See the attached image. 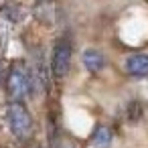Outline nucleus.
Masks as SVG:
<instances>
[{"label": "nucleus", "mask_w": 148, "mask_h": 148, "mask_svg": "<svg viewBox=\"0 0 148 148\" xmlns=\"http://www.w3.org/2000/svg\"><path fill=\"white\" fill-rule=\"evenodd\" d=\"M71 67V43L67 39H59L53 45L51 55V73L55 79H63Z\"/></svg>", "instance_id": "obj_3"}, {"label": "nucleus", "mask_w": 148, "mask_h": 148, "mask_svg": "<svg viewBox=\"0 0 148 148\" xmlns=\"http://www.w3.org/2000/svg\"><path fill=\"white\" fill-rule=\"evenodd\" d=\"M61 148H73V146H71V144H63Z\"/></svg>", "instance_id": "obj_7"}, {"label": "nucleus", "mask_w": 148, "mask_h": 148, "mask_svg": "<svg viewBox=\"0 0 148 148\" xmlns=\"http://www.w3.org/2000/svg\"><path fill=\"white\" fill-rule=\"evenodd\" d=\"M6 120L10 126V132L14 134L16 140L25 142L33 134V116L29 108L23 101H10L6 106Z\"/></svg>", "instance_id": "obj_1"}, {"label": "nucleus", "mask_w": 148, "mask_h": 148, "mask_svg": "<svg viewBox=\"0 0 148 148\" xmlns=\"http://www.w3.org/2000/svg\"><path fill=\"white\" fill-rule=\"evenodd\" d=\"M124 69L130 77H148V55L132 53L124 61Z\"/></svg>", "instance_id": "obj_4"}, {"label": "nucleus", "mask_w": 148, "mask_h": 148, "mask_svg": "<svg viewBox=\"0 0 148 148\" xmlns=\"http://www.w3.org/2000/svg\"><path fill=\"white\" fill-rule=\"evenodd\" d=\"M81 63L85 67V71L89 73H99L106 67V57L97 51V49H85L81 53Z\"/></svg>", "instance_id": "obj_5"}, {"label": "nucleus", "mask_w": 148, "mask_h": 148, "mask_svg": "<svg viewBox=\"0 0 148 148\" xmlns=\"http://www.w3.org/2000/svg\"><path fill=\"white\" fill-rule=\"evenodd\" d=\"M6 93H8L10 101H23L31 93V75L21 65H14L8 71V75H6Z\"/></svg>", "instance_id": "obj_2"}, {"label": "nucleus", "mask_w": 148, "mask_h": 148, "mask_svg": "<svg viewBox=\"0 0 148 148\" xmlns=\"http://www.w3.org/2000/svg\"><path fill=\"white\" fill-rule=\"evenodd\" d=\"M114 142V132L108 126H97L91 134V144L95 148H110Z\"/></svg>", "instance_id": "obj_6"}]
</instances>
